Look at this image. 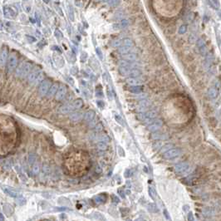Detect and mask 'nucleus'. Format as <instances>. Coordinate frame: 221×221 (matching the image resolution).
Returning <instances> with one entry per match:
<instances>
[{
    "label": "nucleus",
    "instance_id": "nucleus-30",
    "mask_svg": "<svg viewBox=\"0 0 221 221\" xmlns=\"http://www.w3.org/2000/svg\"><path fill=\"white\" fill-rule=\"evenodd\" d=\"M147 209H148V211H150L151 213H155V212L159 211V209H158L156 204H153V203H150V204H149L147 205Z\"/></svg>",
    "mask_w": 221,
    "mask_h": 221
},
{
    "label": "nucleus",
    "instance_id": "nucleus-32",
    "mask_svg": "<svg viewBox=\"0 0 221 221\" xmlns=\"http://www.w3.org/2000/svg\"><path fill=\"white\" fill-rule=\"evenodd\" d=\"M43 79H44V74H43V72L42 71L40 73H39V75H38V76L37 77V78H36L35 82H33V85H39L40 83L43 81Z\"/></svg>",
    "mask_w": 221,
    "mask_h": 221
},
{
    "label": "nucleus",
    "instance_id": "nucleus-49",
    "mask_svg": "<svg viewBox=\"0 0 221 221\" xmlns=\"http://www.w3.org/2000/svg\"><path fill=\"white\" fill-rule=\"evenodd\" d=\"M161 146H162V143H161L160 141H158L153 145V148H154V150H159L161 148Z\"/></svg>",
    "mask_w": 221,
    "mask_h": 221
},
{
    "label": "nucleus",
    "instance_id": "nucleus-6",
    "mask_svg": "<svg viewBox=\"0 0 221 221\" xmlns=\"http://www.w3.org/2000/svg\"><path fill=\"white\" fill-rule=\"evenodd\" d=\"M181 154V150L179 148H172L163 153V157L165 160H172L180 156Z\"/></svg>",
    "mask_w": 221,
    "mask_h": 221
},
{
    "label": "nucleus",
    "instance_id": "nucleus-13",
    "mask_svg": "<svg viewBox=\"0 0 221 221\" xmlns=\"http://www.w3.org/2000/svg\"><path fill=\"white\" fill-rule=\"evenodd\" d=\"M42 71L40 69H34V70H32L31 71V72L29 74H28V82L31 83V84H33V82H35L36 78H37V77L39 75V73L41 72Z\"/></svg>",
    "mask_w": 221,
    "mask_h": 221
},
{
    "label": "nucleus",
    "instance_id": "nucleus-57",
    "mask_svg": "<svg viewBox=\"0 0 221 221\" xmlns=\"http://www.w3.org/2000/svg\"><path fill=\"white\" fill-rule=\"evenodd\" d=\"M44 221H49V220H44Z\"/></svg>",
    "mask_w": 221,
    "mask_h": 221
},
{
    "label": "nucleus",
    "instance_id": "nucleus-31",
    "mask_svg": "<svg viewBox=\"0 0 221 221\" xmlns=\"http://www.w3.org/2000/svg\"><path fill=\"white\" fill-rule=\"evenodd\" d=\"M114 118H115L116 121L117 122L118 124H120L121 126H125V121H124V119L122 118V116L119 115V114H115V115H114Z\"/></svg>",
    "mask_w": 221,
    "mask_h": 221
},
{
    "label": "nucleus",
    "instance_id": "nucleus-8",
    "mask_svg": "<svg viewBox=\"0 0 221 221\" xmlns=\"http://www.w3.org/2000/svg\"><path fill=\"white\" fill-rule=\"evenodd\" d=\"M51 85V82L49 80H43L40 83L39 87H38V92H39V95L41 97H44V96L47 95Z\"/></svg>",
    "mask_w": 221,
    "mask_h": 221
},
{
    "label": "nucleus",
    "instance_id": "nucleus-4",
    "mask_svg": "<svg viewBox=\"0 0 221 221\" xmlns=\"http://www.w3.org/2000/svg\"><path fill=\"white\" fill-rule=\"evenodd\" d=\"M157 111L155 110H150L145 112H140L138 115V118L140 120L144 121L145 123H150L155 120V118L157 116Z\"/></svg>",
    "mask_w": 221,
    "mask_h": 221
},
{
    "label": "nucleus",
    "instance_id": "nucleus-21",
    "mask_svg": "<svg viewBox=\"0 0 221 221\" xmlns=\"http://www.w3.org/2000/svg\"><path fill=\"white\" fill-rule=\"evenodd\" d=\"M93 140L94 141H97L98 142H105V143H108L110 141V137H109L107 135L105 134H101V135H94V137H93Z\"/></svg>",
    "mask_w": 221,
    "mask_h": 221
},
{
    "label": "nucleus",
    "instance_id": "nucleus-16",
    "mask_svg": "<svg viewBox=\"0 0 221 221\" xmlns=\"http://www.w3.org/2000/svg\"><path fill=\"white\" fill-rule=\"evenodd\" d=\"M201 212L203 215L205 217H213L216 215V210H215L214 208H211V207L204 208V209L201 210Z\"/></svg>",
    "mask_w": 221,
    "mask_h": 221
},
{
    "label": "nucleus",
    "instance_id": "nucleus-25",
    "mask_svg": "<svg viewBox=\"0 0 221 221\" xmlns=\"http://www.w3.org/2000/svg\"><path fill=\"white\" fill-rule=\"evenodd\" d=\"M152 139L155 140V141H164V140H166L168 138V136L164 133H160V132L155 131L154 132V134L152 135Z\"/></svg>",
    "mask_w": 221,
    "mask_h": 221
},
{
    "label": "nucleus",
    "instance_id": "nucleus-19",
    "mask_svg": "<svg viewBox=\"0 0 221 221\" xmlns=\"http://www.w3.org/2000/svg\"><path fill=\"white\" fill-rule=\"evenodd\" d=\"M72 111H73V109L72 107L71 103L65 104V105L60 106L58 109V112L61 114H68V113H71Z\"/></svg>",
    "mask_w": 221,
    "mask_h": 221
},
{
    "label": "nucleus",
    "instance_id": "nucleus-24",
    "mask_svg": "<svg viewBox=\"0 0 221 221\" xmlns=\"http://www.w3.org/2000/svg\"><path fill=\"white\" fill-rule=\"evenodd\" d=\"M71 106L72 109H73V111L75 110H79V109H81L82 107L83 106V101L81 99V98H77V99L74 100L71 103Z\"/></svg>",
    "mask_w": 221,
    "mask_h": 221
},
{
    "label": "nucleus",
    "instance_id": "nucleus-12",
    "mask_svg": "<svg viewBox=\"0 0 221 221\" xmlns=\"http://www.w3.org/2000/svg\"><path fill=\"white\" fill-rule=\"evenodd\" d=\"M96 116H97V114H96V112L94 111H93V110H88V111H86V112L84 113V115H83V119H84V121L86 122L90 123V122H92V121L95 120Z\"/></svg>",
    "mask_w": 221,
    "mask_h": 221
},
{
    "label": "nucleus",
    "instance_id": "nucleus-45",
    "mask_svg": "<svg viewBox=\"0 0 221 221\" xmlns=\"http://www.w3.org/2000/svg\"><path fill=\"white\" fill-rule=\"evenodd\" d=\"M133 174H134V170H132V169H127V170L125 171L124 175H125V177L126 178H129L133 175Z\"/></svg>",
    "mask_w": 221,
    "mask_h": 221
},
{
    "label": "nucleus",
    "instance_id": "nucleus-26",
    "mask_svg": "<svg viewBox=\"0 0 221 221\" xmlns=\"http://www.w3.org/2000/svg\"><path fill=\"white\" fill-rule=\"evenodd\" d=\"M143 90H144V87L141 85L131 86V87H129V91L131 93H134V94H140L143 92Z\"/></svg>",
    "mask_w": 221,
    "mask_h": 221
},
{
    "label": "nucleus",
    "instance_id": "nucleus-42",
    "mask_svg": "<svg viewBox=\"0 0 221 221\" xmlns=\"http://www.w3.org/2000/svg\"><path fill=\"white\" fill-rule=\"evenodd\" d=\"M39 172H40V165H38V163L33 164V173L34 174V175H38V174H39Z\"/></svg>",
    "mask_w": 221,
    "mask_h": 221
},
{
    "label": "nucleus",
    "instance_id": "nucleus-46",
    "mask_svg": "<svg viewBox=\"0 0 221 221\" xmlns=\"http://www.w3.org/2000/svg\"><path fill=\"white\" fill-rule=\"evenodd\" d=\"M95 51H96V53H97V57L100 58V60H103V54H102V52H101V49L99 48H96Z\"/></svg>",
    "mask_w": 221,
    "mask_h": 221
},
{
    "label": "nucleus",
    "instance_id": "nucleus-53",
    "mask_svg": "<svg viewBox=\"0 0 221 221\" xmlns=\"http://www.w3.org/2000/svg\"><path fill=\"white\" fill-rule=\"evenodd\" d=\"M97 106H98V107H99V108H103L104 105H105L102 101H97Z\"/></svg>",
    "mask_w": 221,
    "mask_h": 221
},
{
    "label": "nucleus",
    "instance_id": "nucleus-10",
    "mask_svg": "<svg viewBox=\"0 0 221 221\" xmlns=\"http://www.w3.org/2000/svg\"><path fill=\"white\" fill-rule=\"evenodd\" d=\"M162 126H163V121L160 120V119H157V120L150 122V124L147 127V130L150 132H155L159 131L161 127H162Z\"/></svg>",
    "mask_w": 221,
    "mask_h": 221
},
{
    "label": "nucleus",
    "instance_id": "nucleus-27",
    "mask_svg": "<svg viewBox=\"0 0 221 221\" xmlns=\"http://www.w3.org/2000/svg\"><path fill=\"white\" fill-rule=\"evenodd\" d=\"M4 13H5V16L7 18H9V19H12V18H14L16 16V12L14 11V9L11 7H7L4 8Z\"/></svg>",
    "mask_w": 221,
    "mask_h": 221
},
{
    "label": "nucleus",
    "instance_id": "nucleus-58",
    "mask_svg": "<svg viewBox=\"0 0 221 221\" xmlns=\"http://www.w3.org/2000/svg\"><path fill=\"white\" fill-rule=\"evenodd\" d=\"M127 221H131V220H127Z\"/></svg>",
    "mask_w": 221,
    "mask_h": 221
},
{
    "label": "nucleus",
    "instance_id": "nucleus-17",
    "mask_svg": "<svg viewBox=\"0 0 221 221\" xmlns=\"http://www.w3.org/2000/svg\"><path fill=\"white\" fill-rule=\"evenodd\" d=\"M137 58H138V57L134 53H127L126 54H124V55H122V60L128 62H132L137 60Z\"/></svg>",
    "mask_w": 221,
    "mask_h": 221
},
{
    "label": "nucleus",
    "instance_id": "nucleus-28",
    "mask_svg": "<svg viewBox=\"0 0 221 221\" xmlns=\"http://www.w3.org/2000/svg\"><path fill=\"white\" fill-rule=\"evenodd\" d=\"M141 72L138 68H135V69H131V71L129 72L128 76L129 77H138L141 76Z\"/></svg>",
    "mask_w": 221,
    "mask_h": 221
},
{
    "label": "nucleus",
    "instance_id": "nucleus-23",
    "mask_svg": "<svg viewBox=\"0 0 221 221\" xmlns=\"http://www.w3.org/2000/svg\"><path fill=\"white\" fill-rule=\"evenodd\" d=\"M8 58H9V56H8V50L6 48L3 49V51L0 53V65L4 66L7 62Z\"/></svg>",
    "mask_w": 221,
    "mask_h": 221
},
{
    "label": "nucleus",
    "instance_id": "nucleus-36",
    "mask_svg": "<svg viewBox=\"0 0 221 221\" xmlns=\"http://www.w3.org/2000/svg\"><path fill=\"white\" fill-rule=\"evenodd\" d=\"M148 192H149V194L151 197V199H155V198H156V191H155V189L153 187L150 186L149 189H148Z\"/></svg>",
    "mask_w": 221,
    "mask_h": 221
},
{
    "label": "nucleus",
    "instance_id": "nucleus-51",
    "mask_svg": "<svg viewBox=\"0 0 221 221\" xmlns=\"http://www.w3.org/2000/svg\"><path fill=\"white\" fill-rule=\"evenodd\" d=\"M187 219L189 221H194V214L192 212H189L188 215H187Z\"/></svg>",
    "mask_w": 221,
    "mask_h": 221
},
{
    "label": "nucleus",
    "instance_id": "nucleus-48",
    "mask_svg": "<svg viewBox=\"0 0 221 221\" xmlns=\"http://www.w3.org/2000/svg\"><path fill=\"white\" fill-rule=\"evenodd\" d=\"M54 34H55V36L58 38V39H60V38H63V34H62L61 31L58 30V29L55 30V33H54Z\"/></svg>",
    "mask_w": 221,
    "mask_h": 221
},
{
    "label": "nucleus",
    "instance_id": "nucleus-2",
    "mask_svg": "<svg viewBox=\"0 0 221 221\" xmlns=\"http://www.w3.org/2000/svg\"><path fill=\"white\" fill-rule=\"evenodd\" d=\"M137 66H138L137 63H132V62H128L122 60L119 63V72L122 76H128L129 72L131 69L137 68Z\"/></svg>",
    "mask_w": 221,
    "mask_h": 221
},
{
    "label": "nucleus",
    "instance_id": "nucleus-43",
    "mask_svg": "<svg viewBox=\"0 0 221 221\" xmlns=\"http://www.w3.org/2000/svg\"><path fill=\"white\" fill-rule=\"evenodd\" d=\"M212 63H213V58L211 56L207 55L206 59H205V66H206L207 67H210Z\"/></svg>",
    "mask_w": 221,
    "mask_h": 221
},
{
    "label": "nucleus",
    "instance_id": "nucleus-56",
    "mask_svg": "<svg viewBox=\"0 0 221 221\" xmlns=\"http://www.w3.org/2000/svg\"><path fill=\"white\" fill-rule=\"evenodd\" d=\"M43 1L45 2V3H47V4H48V0H43Z\"/></svg>",
    "mask_w": 221,
    "mask_h": 221
},
{
    "label": "nucleus",
    "instance_id": "nucleus-11",
    "mask_svg": "<svg viewBox=\"0 0 221 221\" xmlns=\"http://www.w3.org/2000/svg\"><path fill=\"white\" fill-rule=\"evenodd\" d=\"M150 105H151V101L149 99H146V98L142 99L140 101V102L138 104V111L140 112H145V111L150 107Z\"/></svg>",
    "mask_w": 221,
    "mask_h": 221
},
{
    "label": "nucleus",
    "instance_id": "nucleus-47",
    "mask_svg": "<svg viewBox=\"0 0 221 221\" xmlns=\"http://www.w3.org/2000/svg\"><path fill=\"white\" fill-rule=\"evenodd\" d=\"M94 130H95V131L96 132H100V131H101L103 130V126H102V124H101V123H97V124H96V126H94Z\"/></svg>",
    "mask_w": 221,
    "mask_h": 221
},
{
    "label": "nucleus",
    "instance_id": "nucleus-9",
    "mask_svg": "<svg viewBox=\"0 0 221 221\" xmlns=\"http://www.w3.org/2000/svg\"><path fill=\"white\" fill-rule=\"evenodd\" d=\"M67 94V87L66 85H60L58 87V89L57 91L55 98L57 101H62L65 99Z\"/></svg>",
    "mask_w": 221,
    "mask_h": 221
},
{
    "label": "nucleus",
    "instance_id": "nucleus-40",
    "mask_svg": "<svg viewBox=\"0 0 221 221\" xmlns=\"http://www.w3.org/2000/svg\"><path fill=\"white\" fill-rule=\"evenodd\" d=\"M173 148V145L172 144H166V145H162V146H161V148H160V152H165V151H167V150H170V149H172Z\"/></svg>",
    "mask_w": 221,
    "mask_h": 221
},
{
    "label": "nucleus",
    "instance_id": "nucleus-3",
    "mask_svg": "<svg viewBox=\"0 0 221 221\" xmlns=\"http://www.w3.org/2000/svg\"><path fill=\"white\" fill-rule=\"evenodd\" d=\"M134 46V42L132 41V39L129 38H126L121 39V46L118 48L119 53H120L121 55H124L127 53H129L130 51L131 50V48H133Z\"/></svg>",
    "mask_w": 221,
    "mask_h": 221
},
{
    "label": "nucleus",
    "instance_id": "nucleus-33",
    "mask_svg": "<svg viewBox=\"0 0 221 221\" xmlns=\"http://www.w3.org/2000/svg\"><path fill=\"white\" fill-rule=\"evenodd\" d=\"M97 149L98 150H107V147H108V145H107V143H105V142H97Z\"/></svg>",
    "mask_w": 221,
    "mask_h": 221
},
{
    "label": "nucleus",
    "instance_id": "nucleus-18",
    "mask_svg": "<svg viewBox=\"0 0 221 221\" xmlns=\"http://www.w3.org/2000/svg\"><path fill=\"white\" fill-rule=\"evenodd\" d=\"M83 114L82 112H80V111H76V112H72L70 114L69 116V118L70 120H71L72 121H74V122H77V121H82L83 119Z\"/></svg>",
    "mask_w": 221,
    "mask_h": 221
},
{
    "label": "nucleus",
    "instance_id": "nucleus-38",
    "mask_svg": "<svg viewBox=\"0 0 221 221\" xmlns=\"http://www.w3.org/2000/svg\"><path fill=\"white\" fill-rule=\"evenodd\" d=\"M111 46L114 47V48H119L121 44V39H119V38H115L111 42Z\"/></svg>",
    "mask_w": 221,
    "mask_h": 221
},
{
    "label": "nucleus",
    "instance_id": "nucleus-50",
    "mask_svg": "<svg viewBox=\"0 0 221 221\" xmlns=\"http://www.w3.org/2000/svg\"><path fill=\"white\" fill-rule=\"evenodd\" d=\"M78 67H76V66H73L71 68V72H72V74H73V75H76V74H77V72H78Z\"/></svg>",
    "mask_w": 221,
    "mask_h": 221
},
{
    "label": "nucleus",
    "instance_id": "nucleus-52",
    "mask_svg": "<svg viewBox=\"0 0 221 221\" xmlns=\"http://www.w3.org/2000/svg\"><path fill=\"white\" fill-rule=\"evenodd\" d=\"M43 170L45 173L49 174V172H50V168H49V166H48V165H43Z\"/></svg>",
    "mask_w": 221,
    "mask_h": 221
},
{
    "label": "nucleus",
    "instance_id": "nucleus-37",
    "mask_svg": "<svg viewBox=\"0 0 221 221\" xmlns=\"http://www.w3.org/2000/svg\"><path fill=\"white\" fill-rule=\"evenodd\" d=\"M68 17H69V19H71V21H72V22L75 20L74 11H73V9H72V7L71 6V5H69V7H68Z\"/></svg>",
    "mask_w": 221,
    "mask_h": 221
},
{
    "label": "nucleus",
    "instance_id": "nucleus-41",
    "mask_svg": "<svg viewBox=\"0 0 221 221\" xmlns=\"http://www.w3.org/2000/svg\"><path fill=\"white\" fill-rule=\"evenodd\" d=\"M94 199H95V202L97 203V204H101V203H102L106 200V197L104 195H97L94 197Z\"/></svg>",
    "mask_w": 221,
    "mask_h": 221
},
{
    "label": "nucleus",
    "instance_id": "nucleus-14",
    "mask_svg": "<svg viewBox=\"0 0 221 221\" xmlns=\"http://www.w3.org/2000/svg\"><path fill=\"white\" fill-rule=\"evenodd\" d=\"M196 45H197V48H198L199 51L200 52L201 54H203V55L206 54L207 48H206V44H205V42H204V39H202V38H199V39L197 40Z\"/></svg>",
    "mask_w": 221,
    "mask_h": 221
},
{
    "label": "nucleus",
    "instance_id": "nucleus-54",
    "mask_svg": "<svg viewBox=\"0 0 221 221\" xmlns=\"http://www.w3.org/2000/svg\"><path fill=\"white\" fill-rule=\"evenodd\" d=\"M34 160H35V155H29V162L32 164L33 162H34Z\"/></svg>",
    "mask_w": 221,
    "mask_h": 221
},
{
    "label": "nucleus",
    "instance_id": "nucleus-35",
    "mask_svg": "<svg viewBox=\"0 0 221 221\" xmlns=\"http://www.w3.org/2000/svg\"><path fill=\"white\" fill-rule=\"evenodd\" d=\"M88 54L87 52L83 51L81 53V56H80V59H81V62H82V63H84V62H86L87 60H88Z\"/></svg>",
    "mask_w": 221,
    "mask_h": 221
},
{
    "label": "nucleus",
    "instance_id": "nucleus-55",
    "mask_svg": "<svg viewBox=\"0 0 221 221\" xmlns=\"http://www.w3.org/2000/svg\"><path fill=\"white\" fill-rule=\"evenodd\" d=\"M135 221H146L145 219H143V218H138V219H136Z\"/></svg>",
    "mask_w": 221,
    "mask_h": 221
},
{
    "label": "nucleus",
    "instance_id": "nucleus-5",
    "mask_svg": "<svg viewBox=\"0 0 221 221\" xmlns=\"http://www.w3.org/2000/svg\"><path fill=\"white\" fill-rule=\"evenodd\" d=\"M7 61H8V65H7L8 71L9 72V73H12L15 70V68L17 67V65H18V59L15 53L10 54L9 58H8Z\"/></svg>",
    "mask_w": 221,
    "mask_h": 221
},
{
    "label": "nucleus",
    "instance_id": "nucleus-1",
    "mask_svg": "<svg viewBox=\"0 0 221 221\" xmlns=\"http://www.w3.org/2000/svg\"><path fill=\"white\" fill-rule=\"evenodd\" d=\"M33 70V65L30 62H24L20 64V66L18 67L15 72V75L19 77H26L28 76L31 71Z\"/></svg>",
    "mask_w": 221,
    "mask_h": 221
},
{
    "label": "nucleus",
    "instance_id": "nucleus-39",
    "mask_svg": "<svg viewBox=\"0 0 221 221\" xmlns=\"http://www.w3.org/2000/svg\"><path fill=\"white\" fill-rule=\"evenodd\" d=\"M187 32V26L186 24H182L180 26V28H179L178 29V33L180 35H183L184 34Z\"/></svg>",
    "mask_w": 221,
    "mask_h": 221
},
{
    "label": "nucleus",
    "instance_id": "nucleus-22",
    "mask_svg": "<svg viewBox=\"0 0 221 221\" xmlns=\"http://www.w3.org/2000/svg\"><path fill=\"white\" fill-rule=\"evenodd\" d=\"M58 87H59V86H58V83H54V84H52L50 88H49L48 93H47V95H46L47 97H55L57 91H58Z\"/></svg>",
    "mask_w": 221,
    "mask_h": 221
},
{
    "label": "nucleus",
    "instance_id": "nucleus-7",
    "mask_svg": "<svg viewBox=\"0 0 221 221\" xmlns=\"http://www.w3.org/2000/svg\"><path fill=\"white\" fill-rule=\"evenodd\" d=\"M189 164L188 162H181L177 164L175 167H174V170H175V173L180 174V175H183V174H185L186 172H188L189 170Z\"/></svg>",
    "mask_w": 221,
    "mask_h": 221
},
{
    "label": "nucleus",
    "instance_id": "nucleus-34",
    "mask_svg": "<svg viewBox=\"0 0 221 221\" xmlns=\"http://www.w3.org/2000/svg\"><path fill=\"white\" fill-rule=\"evenodd\" d=\"M103 1L106 2L109 6L115 7V6H117V5L120 4L121 0H103Z\"/></svg>",
    "mask_w": 221,
    "mask_h": 221
},
{
    "label": "nucleus",
    "instance_id": "nucleus-20",
    "mask_svg": "<svg viewBox=\"0 0 221 221\" xmlns=\"http://www.w3.org/2000/svg\"><path fill=\"white\" fill-rule=\"evenodd\" d=\"M207 95L210 99H216V98L218 97V95H219V91H218L216 87H211L208 89Z\"/></svg>",
    "mask_w": 221,
    "mask_h": 221
},
{
    "label": "nucleus",
    "instance_id": "nucleus-44",
    "mask_svg": "<svg viewBox=\"0 0 221 221\" xmlns=\"http://www.w3.org/2000/svg\"><path fill=\"white\" fill-rule=\"evenodd\" d=\"M4 190L5 193H7L8 194H9V195L12 196V197H17L18 196V193H17V192H15L14 190H11V189H4Z\"/></svg>",
    "mask_w": 221,
    "mask_h": 221
},
{
    "label": "nucleus",
    "instance_id": "nucleus-29",
    "mask_svg": "<svg viewBox=\"0 0 221 221\" xmlns=\"http://www.w3.org/2000/svg\"><path fill=\"white\" fill-rule=\"evenodd\" d=\"M118 25H119V28H120V29H124V28H126L128 27L129 25V21L126 19H121L120 20V22L117 23Z\"/></svg>",
    "mask_w": 221,
    "mask_h": 221
},
{
    "label": "nucleus",
    "instance_id": "nucleus-15",
    "mask_svg": "<svg viewBox=\"0 0 221 221\" xmlns=\"http://www.w3.org/2000/svg\"><path fill=\"white\" fill-rule=\"evenodd\" d=\"M144 80L141 78L140 77H128L126 79V83L131 86H138V85H141Z\"/></svg>",
    "mask_w": 221,
    "mask_h": 221
}]
</instances>
